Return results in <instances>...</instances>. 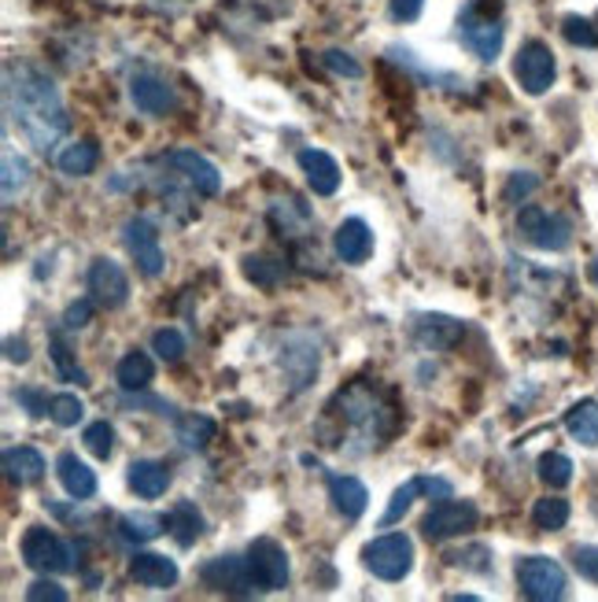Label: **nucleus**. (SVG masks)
<instances>
[{
	"instance_id": "nucleus-1",
	"label": "nucleus",
	"mask_w": 598,
	"mask_h": 602,
	"mask_svg": "<svg viewBox=\"0 0 598 602\" xmlns=\"http://www.w3.org/2000/svg\"><path fill=\"white\" fill-rule=\"evenodd\" d=\"M4 107L19 134L38 152H49L66 134V107L60 90L44 71L30 63H8L4 71Z\"/></svg>"
},
{
	"instance_id": "nucleus-2",
	"label": "nucleus",
	"mask_w": 598,
	"mask_h": 602,
	"mask_svg": "<svg viewBox=\"0 0 598 602\" xmlns=\"http://www.w3.org/2000/svg\"><path fill=\"white\" fill-rule=\"evenodd\" d=\"M503 4L498 0H470L458 12V41L476 60L492 63L503 52Z\"/></svg>"
},
{
	"instance_id": "nucleus-3",
	"label": "nucleus",
	"mask_w": 598,
	"mask_h": 602,
	"mask_svg": "<svg viewBox=\"0 0 598 602\" xmlns=\"http://www.w3.org/2000/svg\"><path fill=\"white\" fill-rule=\"evenodd\" d=\"M362 562L373 577L381 580H403L414 569V540L406 532H384L362 547Z\"/></svg>"
},
{
	"instance_id": "nucleus-4",
	"label": "nucleus",
	"mask_w": 598,
	"mask_h": 602,
	"mask_svg": "<svg viewBox=\"0 0 598 602\" xmlns=\"http://www.w3.org/2000/svg\"><path fill=\"white\" fill-rule=\"evenodd\" d=\"M19 554L22 562H27L33 573H66V569H74V554L71 547H66L60 536L52 529H44V525H30L27 532H22V543H19Z\"/></svg>"
},
{
	"instance_id": "nucleus-5",
	"label": "nucleus",
	"mask_w": 598,
	"mask_h": 602,
	"mask_svg": "<svg viewBox=\"0 0 598 602\" xmlns=\"http://www.w3.org/2000/svg\"><path fill=\"white\" fill-rule=\"evenodd\" d=\"M340 403H343V418L354 429H362L365 436H392L395 411L384 399H377V392H370L365 385H351L348 392H340Z\"/></svg>"
},
{
	"instance_id": "nucleus-6",
	"label": "nucleus",
	"mask_w": 598,
	"mask_h": 602,
	"mask_svg": "<svg viewBox=\"0 0 598 602\" xmlns=\"http://www.w3.org/2000/svg\"><path fill=\"white\" fill-rule=\"evenodd\" d=\"M517 229L528 245H536L543 251H565L573 245V222L558 211H547V207H520L517 211Z\"/></svg>"
},
{
	"instance_id": "nucleus-7",
	"label": "nucleus",
	"mask_w": 598,
	"mask_h": 602,
	"mask_svg": "<svg viewBox=\"0 0 598 602\" xmlns=\"http://www.w3.org/2000/svg\"><path fill=\"white\" fill-rule=\"evenodd\" d=\"M476 521H481V510H476L470 499H451L447 496L443 502H436L425 518H421V532H425V540L443 543V540H454V536L473 532Z\"/></svg>"
},
{
	"instance_id": "nucleus-8",
	"label": "nucleus",
	"mask_w": 598,
	"mask_h": 602,
	"mask_svg": "<svg viewBox=\"0 0 598 602\" xmlns=\"http://www.w3.org/2000/svg\"><path fill=\"white\" fill-rule=\"evenodd\" d=\"M517 584L532 602H554L565 595V569L547 554H528L517 562Z\"/></svg>"
},
{
	"instance_id": "nucleus-9",
	"label": "nucleus",
	"mask_w": 598,
	"mask_h": 602,
	"mask_svg": "<svg viewBox=\"0 0 598 602\" xmlns=\"http://www.w3.org/2000/svg\"><path fill=\"white\" fill-rule=\"evenodd\" d=\"M554 74H558V63H554V52L543 45V41H525L514 56V79L520 82V90L528 96H543L554 85Z\"/></svg>"
},
{
	"instance_id": "nucleus-10",
	"label": "nucleus",
	"mask_w": 598,
	"mask_h": 602,
	"mask_svg": "<svg viewBox=\"0 0 598 602\" xmlns=\"http://www.w3.org/2000/svg\"><path fill=\"white\" fill-rule=\"evenodd\" d=\"M244 558H248V573L259 591H281L288 584V554L281 543L270 540V536L251 540Z\"/></svg>"
},
{
	"instance_id": "nucleus-11",
	"label": "nucleus",
	"mask_w": 598,
	"mask_h": 602,
	"mask_svg": "<svg viewBox=\"0 0 598 602\" xmlns=\"http://www.w3.org/2000/svg\"><path fill=\"white\" fill-rule=\"evenodd\" d=\"M122 245H126L130 259L137 262V270L144 278H159L166 259L159 248V233H155V226L148 218H130V222L122 226Z\"/></svg>"
},
{
	"instance_id": "nucleus-12",
	"label": "nucleus",
	"mask_w": 598,
	"mask_h": 602,
	"mask_svg": "<svg viewBox=\"0 0 598 602\" xmlns=\"http://www.w3.org/2000/svg\"><path fill=\"white\" fill-rule=\"evenodd\" d=\"M199 580H204L210 591H226V595H251L255 591L248 558H237V554L210 558V562L199 569Z\"/></svg>"
},
{
	"instance_id": "nucleus-13",
	"label": "nucleus",
	"mask_w": 598,
	"mask_h": 602,
	"mask_svg": "<svg viewBox=\"0 0 598 602\" xmlns=\"http://www.w3.org/2000/svg\"><path fill=\"white\" fill-rule=\"evenodd\" d=\"M89 292H93V300L100 308L118 311L122 303L130 300L126 270H122L115 259H93V267H89Z\"/></svg>"
},
{
	"instance_id": "nucleus-14",
	"label": "nucleus",
	"mask_w": 598,
	"mask_h": 602,
	"mask_svg": "<svg viewBox=\"0 0 598 602\" xmlns=\"http://www.w3.org/2000/svg\"><path fill=\"white\" fill-rule=\"evenodd\" d=\"M166 167L174 174H182V178L193 185L199 196H218L221 189V174L210 159H204L199 152L193 148H174L171 156H166Z\"/></svg>"
},
{
	"instance_id": "nucleus-15",
	"label": "nucleus",
	"mask_w": 598,
	"mask_h": 602,
	"mask_svg": "<svg viewBox=\"0 0 598 602\" xmlns=\"http://www.w3.org/2000/svg\"><path fill=\"white\" fill-rule=\"evenodd\" d=\"M421 496H440V499H447L451 496V485L443 477H410L403 488H395L392 491V499H388V507L381 513V529H388V525H395V521H403V513L414 507V502Z\"/></svg>"
},
{
	"instance_id": "nucleus-16",
	"label": "nucleus",
	"mask_w": 598,
	"mask_h": 602,
	"mask_svg": "<svg viewBox=\"0 0 598 602\" xmlns=\"http://www.w3.org/2000/svg\"><path fill=\"white\" fill-rule=\"evenodd\" d=\"M465 325L458 319H447V314H417L410 322V336L417 341V347L425 352H451L454 344L462 341Z\"/></svg>"
},
{
	"instance_id": "nucleus-17",
	"label": "nucleus",
	"mask_w": 598,
	"mask_h": 602,
	"mask_svg": "<svg viewBox=\"0 0 598 602\" xmlns=\"http://www.w3.org/2000/svg\"><path fill=\"white\" fill-rule=\"evenodd\" d=\"M332 251H337L340 262L362 267V262L373 256V229L365 226L362 218H343L337 233H332Z\"/></svg>"
},
{
	"instance_id": "nucleus-18",
	"label": "nucleus",
	"mask_w": 598,
	"mask_h": 602,
	"mask_svg": "<svg viewBox=\"0 0 598 602\" xmlns=\"http://www.w3.org/2000/svg\"><path fill=\"white\" fill-rule=\"evenodd\" d=\"M299 170H303V178L310 185V193L315 196H332L340 189V163L329 156V152L321 148H299Z\"/></svg>"
},
{
	"instance_id": "nucleus-19",
	"label": "nucleus",
	"mask_w": 598,
	"mask_h": 602,
	"mask_svg": "<svg viewBox=\"0 0 598 602\" xmlns=\"http://www.w3.org/2000/svg\"><path fill=\"white\" fill-rule=\"evenodd\" d=\"M130 577L137 580L141 588H152V591H166L177 584V565L174 558L166 554H155V551H137L130 558Z\"/></svg>"
},
{
	"instance_id": "nucleus-20",
	"label": "nucleus",
	"mask_w": 598,
	"mask_h": 602,
	"mask_svg": "<svg viewBox=\"0 0 598 602\" xmlns=\"http://www.w3.org/2000/svg\"><path fill=\"white\" fill-rule=\"evenodd\" d=\"M329 499L337 513H343L348 521L362 518L365 507H370V491L359 477H348V474H329Z\"/></svg>"
},
{
	"instance_id": "nucleus-21",
	"label": "nucleus",
	"mask_w": 598,
	"mask_h": 602,
	"mask_svg": "<svg viewBox=\"0 0 598 602\" xmlns=\"http://www.w3.org/2000/svg\"><path fill=\"white\" fill-rule=\"evenodd\" d=\"M55 477H60V485L71 499H93L96 496V474L74 452H63L60 458H55Z\"/></svg>"
},
{
	"instance_id": "nucleus-22",
	"label": "nucleus",
	"mask_w": 598,
	"mask_h": 602,
	"mask_svg": "<svg viewBox=\"0 0 598 602\" xmlns=\"http://www.w3.org/2000/svg\"><path fill=\"white\" fill-rule=\"evenodd\" d=\"M130 96L133 104H137V112L144 115H166L174 112V90L159 79H152V74H137V79L130 82Z\"/></svg>"
},
{
	"instance_id": "nucleus-23",
	"label": "nucleus",
	"mask_w": 598,
	"mask_h": 602,
	"mask_svg": "<svg viewBox=\"0 0 598 602\" xmlns=\"http://www.w3.org/2000/svg\"><path fill=\"white\" fill-rule=\"evenodd\" d=\"M44 458L41 452H33V447H8L4 452V477L11 480L16 488H30L38 485L44 477Z\"/></svg>"
},
{
	"instance_id": "nucleus-24",
	"label": "nucleus",
	"mask_w": 598,
	"mask_h": 602,
	"mask_svg": "<svg viewBox=\"0 0 598 602\" xmlns=\"http://www.w3.org/2000/svg\"><path fill=\"white\" fill-rule=\"evenodd\" d=\"M126 480L141 499H159L166 496V488H171V469L163 463H152V458H141V463L130 466Z\"/></svg>"
},
{
	"instance_id": "nucleus-25",
	"label": "nucleus",
	"mask_w": 598,
	"mask_h": 602,
	"mask_svg": "<svg viewBox=\"0 0 598 602\" xmlns=\"http://www.w3.org/2000/svg\"><path fill=\"white\" fill-rule=\"evenodd\" d=\"M166 532L174 536L177 547H193L199 540V532H204V513L196 510V502L182 499L177 507L166 513Z\"/></svg>"
},
{
	"instance_id": "nucleus-26",
	"label": "nucleus",
	"mask_w": 598,
	"mask_h": 602,
	"mask_svg": "<svg viewBox=\"0 0 598 602\" xmlns=\"http://www.w3.org/2000/svg\"><path fill=\"white\" fill-rule=\"evenodd\" d=\"M152 377H155V366H152L148 352H126L118 359L115 381H118L122 392H144L152 385Z\"/></svg>"
},
{
	"instance_id": "nucleus-27",
	"label": "nucleus",
	"mask_w": 598,
	"mask_h": 602,
	"mask_svg": "<svg viewBox=\"0 0 598 602\" xmlns=\"http://www.w3.org/2000/svg\"><path fill=\"white\" fill-rule=\"evenodd\" d=\"M55 163H60V170L71 174V178H85V174L96 170L100 148L93 137H82V141H74V145H66L60 156H55Z\"/></svg>"
},
{
	"instance_id": "nucleus-28",
	"label": "nucleus",
	"mask_w": 598,
	"mask_h": 602,
	"mask_svg": "<svg viewBox=\"0 0 598 602\" xmlns=\"http://www.w3.org/2000/svg\"><path fill=\"white\" fill-rule=\"evenodd\" d=\"M565 429L576 444L595 447L598 444V403L595 399H580L576 407L565 414Z\"/></svg>"
},
{
	"instance_id": "nucleus-29",
	"label": "nucleus",
	"mask_w": 598,
	"mask_h": 602,
	"mask_svg": "<svg viewBox=\"0 0 598 602\" xmlns=\"http://www.w3.org/2000/svg\"><path fill=\"white\" fill-rule=\"evenodd\" d=\"M532 521H536V529H543V532L565 529V521H569V499H561V496L536 499V507H532Z\"/></svg>"
},
{
	"instance_id": "nucleus-30",
	"label": "nucleus",
	"mask_w": 598,
	"mask_h": 602,
	"mask_svg": "<svg viewBox=\"0 0 598 602\" xmlns=\"http://www.w3.org/2000/svg\"><path fill=\"white\" fill-rule=\"evenodd\" d=\"M163 529H166V518H159V513H126V518L118 521V532L126 536V540H137V543L155 540Z\"/></svg>"
},
{
	"instance_id": "nucleus-31",
	"label": "nucleus",
	"mask_w": 598,
	"mask_h": 602,
	"mask_svg": "<svg viewBox=\"0 0 598 602\" xmlns=\"http://www.w3.org/2000/svg\"><path fill=\"white\" fill-rule=\"evenodd\" d=\"M177 440L185 447H196V452H204V447L215 440V422L204 418V414H188V418H177Z\"/></svg>"
},
{
	"instance_id": "nucleus-32",
	"label": "nucleus",
	"mask_w": 598,
	"mask_h": 602,
	"mask_svg": "<svg viewBox=\"0 0 598 602\" xmlns=\"http://www.w3.org/2000/svg\"><path fill=\"white\" fill-rule=\"evenodd\" d=\"M539 480L547 488H565L573 480V463H569V455H561V452H547L539 458Z\"/></svg>"
},
{
	"instance_id": "nucleus-33",
	"label": "nucleus",
	"mask_w": 598,
	"mask_h": 602,
	"mask_svg": "<svg viewBox=\"0 0 598 602\" xmlns=\"http://www.w3.org/2000/svg\"><path fill=\"white\" fill-rule=\"evenodd\" d=\"M244 278L255 281V284H262V289H274V284L285 278V267L277 259L248 256V259H244Z\"/></svg>"
},
{
	"instance_id": "nucleus-34",
	"label": "nucleus",
	"mask_w": 598,
	"mask_h": 602,
	"mask_svg": "<svg viewBox=\"0 0 598 602\" xmlns=\"http://www.w3.org/2000/svg\"><path fill=\"white\" fill-rule=\"evenodd\" d=\"M27 181H30V163L16 156V152H4V200H16L27 189Z\"/></svg>"
},
{
	"instance_id": "nucleus-35",
	"label": "nucleus",
	"mask_w": 598,
	"mask_h": 602,
	"mask_svg": "<svg viewBox=\"0 0 598 602\" xmlns=\"http://www.w3.org/2000/svg\"><path fill=\"white\" fill-rule=\"evenodd\" d=\"M49 355H52V363H55V370H60L63 381H71V385H85V370L78 366V359L71 355V347H66L60 336H52Z\"/></svg>"
},
{
	"instance_id": "nucleus-36",
	"label": "nucleus",
	"mask_w": 598,
	"mask_h": 602,
	"mask_svg": "<svg viewBox=\"0 0 598 602\" xmlns=\"http://www.w3.org/2000/svg\"><path fill=\"white\" fill-rule=\"evenodd\" d=\"M49 418L60 425V429H71V425H78L85 418V407H82V399L71 396V392H63V396H52V411H49Z\"/></svg>"
},
{
	"instance_id": "nucleus-37",
	"label": "nucleus",
	"mask_w": 598,
	"mask_h": 602,
	"mask_svg": "<svg viewBox=\"0 0 598 602\" xmlns=\"http://www.w3.org/2000/svg\"><path fill=\"white\" fill-rule=\"evenodd\" d=\"M152 352L163 359V363H182L185 355V336L177 330H159L152 336Z\"/></svg>"
},
{
	"instance_id": "nucleus-38",
	"label": "nucleus",
	"mask_w": 598,
	"mask_h": 602,
	"mask_svg": "<svg viewBox=\"0 0 598 602\" xmlns=\"http://www.w3.org/2000/svg\"><path fill=\"white\" fill-rule=\"evenodd\" d=\"M82 440H85V447H89V452H93L96 458H111V452H115V429H111L107 422H93V425L85 429Z\"/></svg>"
},
{
	"instance_id": "nucleus-39",
	"label": "nucleus",
	"mask_w": 598,
	"mask_h": 602,
	"mask_svg": "<svg viewBox=\"0 0 598 602\" xmlns=\"http://www.w3.org/2000/svg\"><path fill=\"white\" fill-rule=\"evenodd\" d=\"M561 34H565V41L569 45H580V49H598V30L587 23V19H580V15H569L561 23Z\"/></svg>"
},
{
	"instance_id": "nucleus-40",
	"label": "nucleus",
	"mask_w": 598,
	"mask_h": 602,
	"mask_svg": "<svg viewBox=\"0 0 598 602\" xmlns=\"http://www.w3.org/2000/svg\"><path fill=\"white\" fill-rule=\"evenodd\" d=\"M573 565H576V573H580V577H587L591 584H598V547H591V543L573 547Z\"/></svg>"
},
{
	"instance_id": "nucleus-41",
	"label": "nucleus",
	"mask_w": 598,
	"mask_h": 602,
	"mask_svg": "<svg viewBox=\"0 0 598 602\" xmlns=\"http://www.w3.org/2000/svg\"><path fill=\"white\" fill-rule=\"evenodd\" d=\"M16 403H22V407H27L30 418H44V414L52 411V399L44 396L41 388H19L16 392Z\"/></svg>"
},
{
	"instance_id": "nucleus-42",
	"label": "nucleus",
	"mask_w": 598,
	"mask_h": 602,
	"mask_svg": "<svg viewBox=\"0 0 598 602\" xmlns=\"http://www.w3.org/2000/svg\"><path fill=\"white\" fill-rule=\"evenodd\" d=\"M321 63H326L332 74H343V79H362V68L348 56V52H340V49L326 52V56H321Z\"/></svg>"
},
{
	"instance_id": "nucleus-43",
	"label": "nucleus",
	"mask_w": 598,
	"mask_h": 602,
	"mask_svg": "<svg viewBox=\"0 0 598 602\" xmlns=\"http://www.w3.org/2000/svg\"><path fill=\"white\" fill-rule=\"evenodd\" d=\"M27 599L30 602H66V591L55 584V580H33V584L27 588Z\"/></svg>"
},
{
	"instance_id": "nucleus-44",
	"label": "nucleus",
	"mask_w": 598,
	"mask_h": 602,
	"mask_svg": "<svg viewBox=\"0 0 598 602\" xmlns=\"http://www.w3.org/2000/svg\"><path fill=\"white\" fill-rule=\"evenodd\" d=\"M89 319H93V300H78L63 314V330H85Z\"/></svg>"
},
{
	"instance_id": "nucleus-45",
	"label": "nucleus",
	"mask_w": 598,
	"mask_h": 602,
	"mask_svg": "<svg viewBox=\"0 0 598 602\" xmlns=\"http://www.w3.org/2000/svg\"><path fill=\"white\" fill-rule=\"evenodd\" d=\"M421 8H425V0H392V4H388V15H392L395 23H414L421 15Z\"/></svg>"
},
{
	"instance_id": "nucleus-46",
	"label": "nucleus",
	"mask_w": 598,
	"mask_h": 602,
	"mask_svg": "<svg viewBox=\"0 0 598 602\" xmlns=\"http://www.w3.org/2000/svg\"><path fill=\"white\" fill-rule=\"evenodd\" d=\"M536 185H539V178H532V174H514V178H509V185H506V200L509 204L525 200V196L536 189Z\"/></svg>"
},
{
	"instance_id": "nucleus-47",
	"label": "nucleus",
	"mask_w": 598,
	"mask_h": 602,
	"mask_svg": "<svg viewBox=\"0 0 598 602\" xmlns=\"http://www.w3.org/2000/svg\"><path fill=\"white\" fill-rule=\"evenodd\" d=\"M4 359H8V363H27V359H30L27 341H16V336H8V341H4Z\"/></svg>"
},
{
	"instance_id": "nucleus-48",
	"label": "nucleus",
	"mask_w": 598,
	"mask_h": 602,
	"mask_svg": "<svg viewBox=\"0 0 598 602\" xmlns=\"http://www.w3.org/2000/svg\"><path fill=\"white\" fill-rule=\"evenodd\" d=\"M587 273H591V281H595V289H598V259L591 262V270H587Z\"/></svg>"
}]
</instances>
